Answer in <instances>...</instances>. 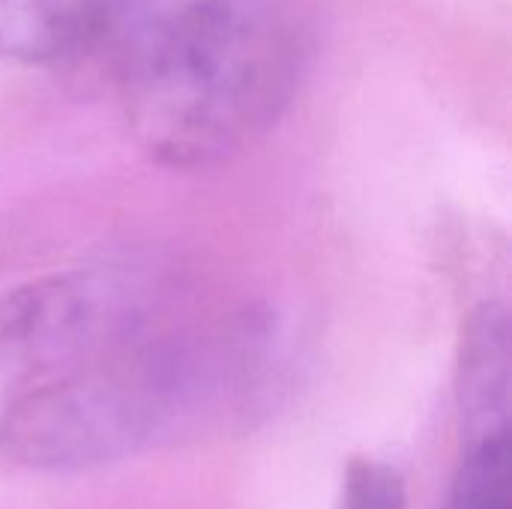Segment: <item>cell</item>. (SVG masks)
I'll list each match as a JSON object with an SVG mask.
<instances>
[{
    "instance_id": "52a82bcc",
    "label": "cell",
    "mask_w": 512,
    "mask_h": 509,
    "mask_svg": "<svg viewBox=\"0 0 512 509\" xmlns=\"http://www.w3.org/2000/svg\"><path fill=\"white\" fill-rule=\"evenodd\" d=\"M339 509H408L405 477L369 456H354L342 474Z\"/></svg>"
},
{
    "instance_id": "277c9868",
    "label": "cell",
    "mask_w": 512,
    "mask_h": 509,
    "mask_svg": "<svg viewBox=\"0 0 512 509\" xmlns=\"http://www.w3.org/2000/svg\"><path fill=\"white\" fill-rule=\"evenodd\" d=\"M510 315L501 303H483L462 330L456 402L465 444L510 435Z\"/></svg>"
},
{
    "instance_id": "8992f818",
    "label": "cell",
    "mask_w": 512,
    "mask_h": 509,
    "mask_svg": "<svg viewBox=\"0 0 512 509\" xmlns=\"http://www.w3.org/2000/svg\"><path fill=\"white\" fill-rule=\"evenodd\" d=\"M444 509H512L510 435L465 447Z\"/></svg>"
},
{
    "instance_id": "7a4b0ae2",
    "label": "cell",
    "mask_w": 512,
    "mask_h": 509,
    "mask_svg": "<svg viewBox=\"0 0 512 509\" xmlns=\"http://www.w3.org/2000/svg\"><path fill=\"white\" fill-rule=\"evenodd\" d=\"M264 360L246 321L225 333L147 336L54 378L18 387L0 408V459L39 474L117 462L180 423L252 390Z\"/></svg>"
},
{
    "instance_id": "5b68a950",
    "label": "cell",
    "mask_w": 512,
    "mask_h": 509,
    "mask_svg": "<svg viewBox=\"0 0 512 509\" xmlns=\"http://www.w3.org/2000/svg\"><path fill=\"white\" fill-rule=\"evenodd\" d=\"M75 24L78 0H0V63L63 66Z\"/></svg>"
},
{
    "instance_id": "3957f363",
    "label": "cell",
    "mask_w": 512,
    "mask_h": 509,
    "mask_svg": "<svg viewBox=\"0 0 512 509\" xmlns=\"http://www.w3.org/2000/svg\"><path fill=\"white\" fill-rule=\"evenodd\" d=\"M159 279L141 264L69 267L0 297V384L27 387L147 336Z\"/></svg>"
},
{
    "instance_id": "6da1fadb",
    "label": "cell",
    "mask_w": 512,
    "mask_h": 509,
    "mask_svg": "<svg viewBox=\"0 0 512 509\" xmlns=\"http://www.w3.org/2000/svg\"><path fill=\"white\" fill-rule=\"evenodd\" d=\"M300 69V39L267 0H150L111 87L147 159L198 171L261 138Z\"/></svg>"
}]
</instances>
